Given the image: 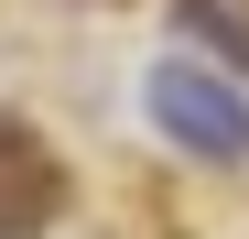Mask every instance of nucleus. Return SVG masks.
<instances>
[{
	"label": "nucleus",
	"mask_w": 249,
	"mask_h": 239,
	"mask_svg": "<svg viewBox=\"0 0 249 239\" xmlns=\"http://www.w3.org/2000/svg\"><path fill=\"white\" fill-rule=\"evenodd\" d=\"M152 131L206 152V163H238L249 152V87L206 76V65H152Z\"/></svg>",
	"instance_id": "nucleus-1"
},
{
	"label": "nucleus",
	"mask_w": 249,
	"mask_h": 239,
	"mask_svg": "<svg viewBox=\"0 0 249 239\" xmlns=\"http://www.w3.org/2000/svg\"><path fill=\"white\" fill-rule=\"evenodd\" d=\"M65 218V174H54V152L22 131V120H0V239H44Z\"/></svg>",
	"instance_id": "nucleus-2"
},
{
	"label": "nucleus",
	"mask_w": 249,
	"mask_h": 239,
	"mask_svg": "<svg viewBox=\"0 0 249 239\" xmlns=\"http://www.w3.org/2000/svg\"><path fill=\"white\" fill-rule=\"evenodd\" d=\"M184 33H195V44H217L228 76L249 87V22H238V0H184Z\"/></svg>",
	"instance_id": "nucleus-3"
}]
</instances>
